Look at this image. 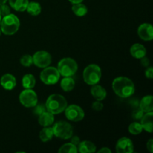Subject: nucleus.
Returning <instances> with one entry per match:
<instances>
[{
  "label": "nucleus",
  "mask_w": 153,
  "mask_h": 153,
  "mask_svg": "<svg viewBox=\"0 0 153 153\" xmlns=\"http://www.w3.org/2000/svg\"><path fill=\"white\" fill-rule=\"evenodd\" d=\"M112 88L114 91L121 98H128L133 95L135 91L132 81L127 77H117L113 81Z\"/></svg>",
  "instance_id": "nucleus-1"
},
{
  "label": "nucleus",
  "mask_w": 153,
  "mask_h": 153,
  "mask_svg": "<svg viewBox=\"0 0 153 153\" xmlns=\"http://www.w3.org/2000/svg\"><path fill=\"white\" fill-rule=\"evenodd\" d=\"M67 106V102L66 99L60 94H52L47 99L46 102V108L50 113L53 114H58L64 111Z\"/></svg>",
  "instance_id": "nucleus-2"
},
{
  "label": "nucleus",
  "mask_w": 153,
  "mask_h": 153,
  "mask_svg": "<svg viewBox=\"0 0 153 153\" xmlns=\"http://www.w3.org/2000/svg\"><path fill=\"white\" fill-rule=\"evenodd\" d=\"M1 31L6 35H13L19 28V19L14 14L3 16L1 22Z\"/></svg>",
  "instance_id": "nucleus-3"
},
{
  "label": "nucleus",
  "mask_w": 153,
  "mask_h": 153,
  "mask_svg": "<svg viewBox=\"0 0 153 153\" xmlns=\"http://www.w3.org/2000/svg\"><path fill=\"white\" fill-rule=\"evenodd\" d=\"M101 68L97 64H90L84 70V81L89 85H97L101 79Z\"/></svg>",
  "instance_id": "nucleus-4"
},
{
  "label": "nucleus",
  "mask_w": 153,
  "mask_h": 153,
  "mask_svg": "<svg viewBox=\"0 0 153 153\" xmlns=\"http://www.w3.org/2000/svg\"><path fill=\"white\" fill-rule=\"evenodd\" d=\"M78 64L74 59L71 58H65L61 59L58 64V70L60 75L67 77L72 76L76 73Z\"/></svg>",
  "instance_id": "nucleus-5"
},
{
  "label": "nucleus",
  "mask_w": 153,
  "mask_h": 153,
  "mask_svg": "<svg viewBox=\"0 0 153 153\" xmlns=\"http://www.w3.org/2000/svg\"><path fill=\"white\" fill-rule=\"evenodd\" d=\"M54 135L64 140L71 138L73 135V128L70 123L65 121L57 122L52 127Z\"/></svg>",
  "instance_id": "nucleus-6"
},
{
  "label": "nucleus",
  "mask_w": 153,
  "mask_h": 153,
  "mask_svg": "<svg viewBox=\"0 0 153 153\" xmlns=\"http://www.w3.org/2000/svg\"><path fill=\"white\" fill-rule=\"evenodd\" d=\"M60 73L58 69L53 67H46L40 73V79L43 83L47 85H52L56 84L60 79Z\"/></svg>",
  "instance_id": "nucleus-7"
},
{
  "label": "nucleus",
  "mask_w": 153,
  "mask_h": 153,
  "mask_svg": "<svg viewBox=\"0 0 153 153\" xmlns=\"http://www.w3.org/2000/svg\"><path fill=\"white\" fill-rule=\"evenodd\" d=\"M19 102L26 108H33L37 104V95L31 89H25L20 93L19 97Z\"/></svg>",
  "instance_id": "nucleus-8"
},
{
  "label": "nucleus",
  "mask_w": 153,
  "mask_h": 153,
  "mask_svg": "<svg viewBox=\"0 0 153 153\" xmlns=\"http://www.w3.org/2000/svg\"><path fill=\"white\" fill-rule=\"evenodd\" d=\"M64 111L66 117L73 122H79L85 117V112L83 109L77 105H70L67 106Z\"/></svg>",
  "instance_id": "nucleus-9"
},
{
  "label": "nucleus",
  "mask_w": 153,
  "mask_h": 153,
  "mask_svg": "<svg viewBox=\"0 0 153 153\" xmlns=\"http://www.w3.org/2000/svg\"><path fill=\"white\" fill-rule=\"evenodd\" d=\"M33 64L40 68L48 67L52 62V56L46 51H38L32 56Z\"/></svg>",
  "instance_id": "nucleus-10"
},
{
  "label": "nucleus",
  "mask_w": 153,
  "mask_h": 153,
  "mask_svg": "<svg viewBox=\"0 0 153 153\" xmlns=\"http://www.w3.org/2000/svg\"><path fill=\"white\" fill-rule=\"evenodd\" d=\"M116 152L117 153H132L134 152V144L131 139L121 137L116 144Z\"/></svg>",
  "instance_id": "nucleus-11"
},
{
  "label": "nucleus",
  "mask_w": 153,
  "mask_h": 153,
  "mask_svg": "<svg viewBox=\"0 0 153 153\" xmlns=\"http://www.w3.org/2000/svg\"><path fill=\"white\" fill-rule=\"evenodd\" d=\"M137 33L142 40L145 41H150L153 39L152 25L149 23H143L139 26Z\"/></svg>",
  "instance_id": "nucleus-12"
},
{
  "label": "nucleus",
  "mask_w": 153,
  "mask_h": 153,
  "mask_svg": "<svg viewBox=\"0 0 153 153\" xmlns=\"http://www.w3.org/2000/svg\"><path fill=\"white\" fill-rule=\"evenodd\" d=\"M0 84L4 89L7 90V91L13 90L16 85V78L10 73L4 74L1 76Z\"/></svg>",
  "instance_id": "nucleus-13"
},
{
  "label": "nucleus",
  "mask_w": 153,
  "mask_h": 153,
  "mask_svg": "<svg viewBox=\"0 0 153 153\" xmlns=\"http://www.w3.org/2000/svg\"><path fill=\"white\" fill-rule=\"evenodd\" d=\"M130 52L134 58L140 59L143 57L146 56V49L140 43H134L131 46V49H130Z\"/></svg>",
  "instance_id": "nucleus-14"
},
{
  "label": "nucleus",
  "mask_w": 153,
  "mask_h": 153,
  "mask_svg": "<svg viewBox=\"0 0 153 153\" xmlns=\"http://www.w3.org/2000/svg\"><path fill=\"white\" fill-rule=\"evenodd\" d=\"M54 121H55L54 114L49 112L48 111H44L41 114L39 115L38 122L42 126H50L54 123Z\"/></svg>",
  "instance_id": "nucleus-15"
},
{
  "label": "nucleus",
  "mask_w": 153,
  "mask_h": 153,
  "mask_svg": "<svg viewBox=\"0 0 153 153\" xmlns=\"http://www.w3.org/2000/svg\"><path fill=\"white\" fill-rule=\"evenodd\" d=\"M91 93L94 98L98 101H102L107 96V92H106L105 89L100 85H93L91 89Z\"/></svg>",
  "instance_id": "nucleus-16"
},
{
  "label": "nucleus",
  "mask_w": 153,
  "mask_h": 153,
  "mask_svg": "<svg viewBox=\"0 0 153 153\" xmlns=\"http://www.w3.org/2000/svg\"><path fill=\"white\" fill-rule=\"evenodd\" d=\"M152 111L146 112L141 118V126L143 129L149 133L152 132Z\"/></svg>",
  "instance_id": "nucleus-17"
},
{
  "label": "nucleus",
  "mask_w": 153,
  "mask_h": 153,
  "mask_svg": "<svg viewBox=\"0 0 153 153\" xmlns=\"http://www.w3.org/2000/svg\"><path fill=\"white\" fill-rule=\"evenodd\" d=\"M78 152L81 153H91L96 152L95 144L89 140H84V141L80 142L77 146Z\"/></svg>",
  "instance_id": "nucleus-18"
},
{
  "label": "nucleus",
  "mask_w": 153,
  "mask_h": 153,
  "mask_svg": "<svg viewBox=\"0 0 153 153\" xmlns=\"http://www.w3.org/2000/svg\"><path fill=\"white\" fill-rule=\"evenodd\" d=\"M140 109L143 112L152 111L153 110V97L152 96H146L141 100L140 102Z\"/></svg>",
  "instance_id": "nucleus-19"
},
{
  "label": "nucleus",
  "mask_w": 153,
  "mask_h": 153,
  "mask_svg": "<svg viewBox=\"0 0 153 153\" xmlns=\"http://www.w3.org/2000/svg\"><path fill=\"white\" fill-rule=\"evenodd\" d=\"M28 2V0H9L10 7L16 11H24L26 10Z\"/></svg>",
  "instance_id": "nucleus-20"
},
{
  "label": "nucleus",
  "mask_w": 153,
  "mask_h": 153,
  "mask_svg": "<svg viewBox=\"0 0 153 153\" xmlns=\"http://www.w3.org/2000/svg\"><path fill=\"white\" fill-rule=\"evenodd\" d=\"M22 83L25 89H32L35 86V78L32 74H25L22 78Z\"/></svg>",
  "instance_id": "nucleus-21"
},
{
  "label": "nucleus",
  "mask_w": 153,
  "mask_h": 153,
  "mask_svg": "<svg viewBox=\"0 0 153 153\" xmlns=\"http://www.w3.org/2000/svg\"><path fill=\"white\" fill-rule=\"evenodd\" d=\"M54 136V133H53V129L51 127L47 126L45 127L44 128L40 131V139L42 140L43 142H48L50 140H52V137Z\"/></svg>",
  "instance_id": "nucleus-22"
},
{
  "label": "nucleus",
  "mask_w": 153,
  "mask_h": 153,
  "mask_svg": "<svg viewBox=\"0 0 153 153\" xmlns=\"http://www.w3.org/2000/svg\"><path fill=\"white\" fill-rule=\"evenodd\" d=\"M61 87L62 90L66 92L71 91L75 87V82L71 76H67L64 77L61 82Z\"/></svg>",
  "instance_id": "nucleus-23"
},
{
  "label": "nucleus",
  "mask_w": 153,
  "mask_h": 153,
  "mask_svg": "<svg viewBox=\"0 0 153 153\" xmlns=\"http://www.w3.org/2000/svg\"><path fill=\"white\" fill-rule=\"evenodd\" d=\"M26 10L31 16H37L41 12V6H40V3L36 2V1L28 2Z\"/></svg>",
  "instance_id": "nucleus-24"
},
{
  "label": "nucleus",
  "mask_w": 153,
  "mask_h": 153,
  "mask_svg": "<svg viewBox=\"0 0 153 153\" xmlns=\"http://www.w3.org/2000/svg\"><path fill=\"white\" fill-rule=\"evenodd\" d=\"M72 10L77 16H84L88 13V7L84 4L77 3V4H73Z\"/></svg>",
  "instance_id": "nucleus-25"
},
{
  "label": "nucleus",
  "mask_w": 153,
  "mask_h": 153,
  "mask_svg": "<svg viewBox=\"0 0 153 153\" xmlns=\"http://www.w3.org/2000/svg\"><path fill=\"white\" fill-rule=\"evenodd\" d=\"M78 152L77 146L72 143H65L58 150L59 153H76Z\"/></svg>",
  "instance_id": "nucleus-26"
},
{
  "label": "nucleus",
  "mask_w": 153,
  "mask_h": 153,
  "mask_svg": "<svg viewBox=\"0 0 153 153\" xmlns=\"http://www.w3.org/2000/svg\"><path fill=\"white\" fill-rule=\"evenodd\" d=\"M142 131H143V128H142L141 124L139 123H132L128 126V131L134 135L139 134L142 132Z\"/></svg>",
  "instance_id": "nucleus-27"
},
{
  "label": "nucleus",
  "mask_w": 153,
  "mask_h": 153,
  "mask_svg": "<svg viewBox=\"0 0 153 153\" xmlns=\"http://www.w3.org/2000/svg\"><path fill=\"white\" fill-rule=\"evenodd\" d=\"M20 64L24 67H30L33 64L32 56L30 55H25L20 58Z\"/></svg>",
  "instance_id": "nucleus-28"
},
{
  "label": "nucleus",
  "mask_w": 153,
  "mask_h": 153,
  "mask_svg": "<svg viewBox=\"0 0 153 153\" xmlns=\"http://www.w3.org/2000/svg\"><path fill=\"white\" fill-rule=\"evenodd\" d=\"M34 112L35 114L37 115H40L42 113H43L44 111H46V106L43 105H36L35 106H34Z\"/></svg>",
  "instance_id": "nucleus-29"
},
{
  "label": "nucleus",
  "mask_w": 153,
  "mask_h": 153,
  "mask_svg": "<svg viewBox=\"0 0 153 153\" xmlns=\"http://www.w3.org/2000/svg\"><path fill=\"white\" fill-rule=\"evenodd\" d=\"M0 13H1V16H4L10 14V7H9L7 5H6L5 4H1V5H0Z\"/></svg>",
  "instance_id": "nucleus-30"
},
{
  "label": "nucleus",
  "mask_w": 153,
  "mask_h": 153,
  "mask_svg": "<svg viewBox=\"0 0 153 153\" xmlns=\"http://www.w3.org/2000/svg\"><path fill=\"white\" fill-rule=\"evenodd\" d=\"M92 108L97 111H100L103 109V104L101 102V101L97 100L92 104Z\"/></svg>",
  "instance_id": "nucleus-31"
},
{
  "label": "nucleus",
  "mask_w": 153,
  "mask_h": 153,
  "mask_svg": "<svg viewBox=\"0 0 153 153\" xmlns=\"http://www.w3.org/2000/svg\"><path fill=\"white\" fill-rule=\"evenodd\" d=\"M143 113H144V112H143L141 109L134 111L132 113V117L134 118V119H137V120L141 119L142 117L143 116Z\"/></svg>",
  "instance_id": "nucleus-32"
},
{
  "label": "nucleus",
  "mask_w": 153,
  "mask_h": 153,
  "mask_svg": "<svg viewBox=\"0 0 153 153\" xmlns=\"http://www.w3.org/2000/svg\"><path fill=\"white\" fill-rule=\"evenodd\" d=\"M145 76H146V77L147 78V79H152L153 77V68L152 67H149V68H147L146 70V71H145Z\"/></svg>",
  "instance_id": "nucleus-33"
},
{
  "label": "nucleus",
  "mask_w": 153,
  "mask_h": 153,
  "mask_svg": "<svg viewBox=\"0 0 153 153\" xmlns=\"http://www.w3.org/2000/svg\"><path fill=\"white\" fill-rule=\"evenodd\" d=\"M140 64H141L143 67H148V66L149 65V58L146 56L141 58H140Z\"/></svg>",
  "instance_id": "nucleus-34"
},
{
  "label": "nucleus",
  "mask_w": 153,
  "mask_h": 153,
  "mask_svg": "<svg viewBox=\"0 0 153 153\" xmlns=\"http://www.w3.org/2000/svg\"><path fill=\"white\" fill-rule=\"evenodd\" d=\"M72 139H71V143H73V144H74L75 146H78V145L79 144V143H80V138H79V137H78V136H76V135H74L73 137V136H72Z\"/></svg>",
  "instance_id": "nucleus-35"
},
{
  "label": "nucleus",
  "mask_w": 153,
  "mask_h": 153,
  "mask_svg": "<svg viewBox=\"0 0 153 153\" xmlns=\"http://www.w3.org/2000/svg\"><path fill=\"white\" fill-rule=\"evenodd\" d=\"M146 148H147L148 150H149L151 153L153 152V140L152 139H150V140L147 142V143H146Z\"/></svg>",
  "instance_id": "nucleus-36"
},
{
  "label": "nucleus",
  "mask_w": 153,
  "mask_h": 153,
  "mask_svg": "<svg viewBox=\"0 0 153 153\" xmlns=\"http://www.w3.org/2000/svg\"><path fill=\"white\" fill-rule=\"evenodd\" d=\"M98 152L99 153H102V152H104V153H111V150L110 149H108V147H102V148L101 149H100V150L98 151Z\"/></svg>",
  "instance_id": "nucleus-37"
},
{
  "label": "nucleus",
  "mask_w": 153,
  "mask_h": 153,
  "mask_svg": "<svg viewBox=\"0 0 153 153\" xmlns=\"http://www.w3.org/2000/svg\"><path fill=\"white\" fill-rule=\"evenodd\" d=\"M72 4H77V3H82L83 0H69Z\"/></svg>",
  "instance_id": "nucleus-38"
},
{
  "label": "nucleus",
  "mask_w": 153,
  "mask_h": 153,
  "mask_svg": "<svg viewBox=\"0 0 153 153\" xmlns=\"http://www.w3.org/2000/svg\"><path fill=\"white\" fill-rule=\"evenodd\" d=\"M7 1V0H0V5L5 4L6 1Z\"/></svg>",
  "instance_id": "nucleus-39"
},
{
  "label": "nucleus",
  "mask_w": 153,
  "mask_h": 153,
  "mask_svg": "<svg viewBox=\"0 0 153 153\" xmlns=\"http://www.w3.org/2000/svg\"><path fill=\"white\" fill-rule=\"evenodd\" d=\"M1 13H0V22H1Z\"/></svg>",
  "instance_id": "nucleus-40"
},
{
  "label": "nucleus",
  "mask_w": 153,
  "mask_h": 153,
  "mask_svg": "<svg viewBox=\"0 0 153 153\" xmlns=\"http://www.w3.org/2000/svg\"><path fill=\"white\" fill-rule=\"evenodd\" d=\"M0 34H1V28H0Z\"/></svg>",
  "instance_id": "nucleus-41"
}]
</instances>
